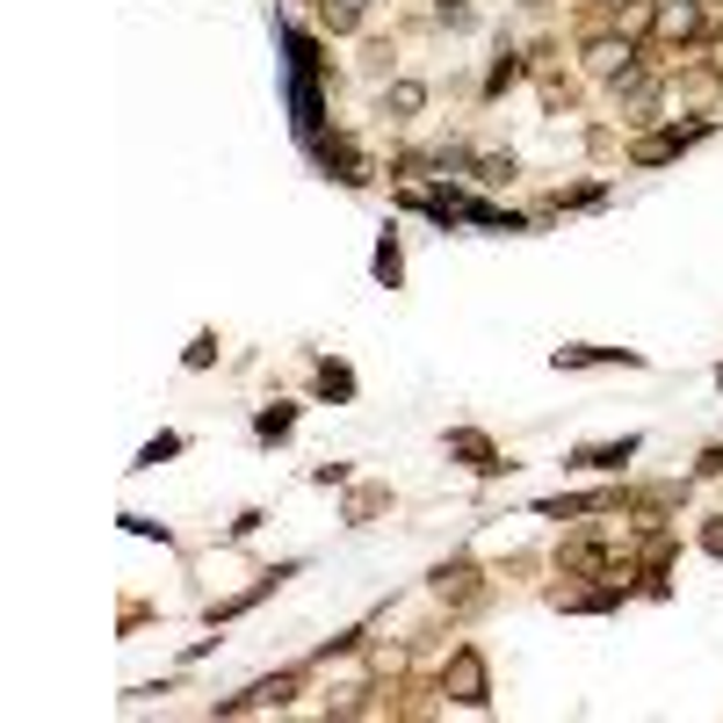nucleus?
Returning a JSON list of instances; mask_svg holds the SVG:
<instances>
[{"instance_id": "obj_6", "label": "nucleus", "mask_w": 723, "mask_h": 723, "mask_svg": "<svg viewBox=\"0 0 723 723\" xmlns=\"http://www.w3.org/2000/svg\"><path fill=\"white\" fill-rule=\"evenodd\" d=\"M290 571H297V565H276V571H260V579L246 586V593H232V601H218V608H210V622H232V615H246V608H260V601H268V593H276L282 579H290Z\"/></svg>"}, {"instance_id": "obj_4", "label": "nucleus", "mask_w": 723, "mask_h": 723, "mask_svg": "<svg viewBox=\"0 0 723 723\" xmlns=\"http://www.w3.org/2000/svg\"><path fill=\"white\" fill-rule=\"evenodd\" d=\"M297 694V672H276V680H254L246 694H232V702H218V716H246V709H282Z\"/></svg>"}, {"instance_id": "obj_2", "label": "nucleus", "mask_w": 723, "mask_h": 723, "mask_svg": "<svg viewBox=\"0 0 723 723\" xmlns=\"http://www.w3.org/2000/svg\"><path fill=\"white\" fill-rule=\"evenodd\" d=\"M442 448H448L464 470H478V478H500V470H507V456L492 448V434H478V427H448Z\"/></svg>"}, {"instance_id": "obj_9", "label": "nucleus", "mask_w": 723, "mask_h": 723, "mask_svg": "<svg viewBox=\"0 0 723 723\" xmlns=\"http://www.w3.org/2000/svg\"><path fill=\"white\" fill-rule=\"evenodd\" d=\"M434 593H442V601H478V565H464V557H456V565H442L434 571Z\"/></svg>"}, {"instance_id": "obj_16", "label": "nucleus", "mask_w": 723, "mask_h": 723, "mask_svg": "<svg viewBox=\"0 0 723 723\" xmlns=\"http://www.w3.org/2000/svg\"><path fill=\"white\" fill-rule=\"evenodd\" d=\"M159 456H181V434H159V442H145V448H138V470H153Z\"/></svg>"}, {"instance_id": "obj_5", "label": "nucleus", "mask_w": 723, "mask_h": 723, "mask_svg": "<svg viewBox=\"0 0 723 723\" xmlns=\"http://www.w3.org/2000/svg\"><path fill=\"white\" fill-rule=\"evenodd\" d=\"M702 138H709V123H688V131H652V138H644L630 159H637V167H658V159L688 153V145H702Z\"/></svg>"}, {"instance_id": "obj_1", "label": "nucleus", "mask_w": 723, "mask_h": 723, "mask_svg": "<svg viewBox=\"0 0 723 723\" xmlns=\"http://www.w3.org/2000/svg\"><path fill=\"white\" fill-rule=\"evenodd\" d=\"M442 694H448V702H464V709H485V702H492L485 658L470 652V644H456V652H448V666H442Z\"/></svg>"}, {"instance_id": "obj_20", "label": "nucleus", "mask_w": 723, "mask_h": 723, "mask_svg": "<svg viewBox=\"0 0 723 723\" xmlns=\"http://www.w3.org/2000/svg\"><path fill=\"white\" fill-rule=\"evenodd\" d=\"M709 58H716V66H723V36H716V44H709Z\"/></svg>"}, {"instance_id": "obj_17", "label": "nucleus", "mask_w": 723, "mask_h": 723, "mask_svg": "<svg viewBox=\"0 0 723 723\" xmlns=\"http://www.w3.org/2000/svg\"><path fill=\"white\" fill-rule=\"evenodd\" d=\"M434 22H442V30H470V8L464 0H434Z\"/></svg>"}, {"instance_id": "obj_11", "label": "nucleus", "mask_w": 723, "mask_h": 723, "mask_svg": "<svg viewBox=\"0 0 723 723\" xmlns=\"http://www.w3.org/2000/svg\"><path fill=\"white\" fill-rule=\"evenodd\" d=\"M290 427H297V405H282V398H276V405H260V420H254L260 442H282Z\"/></svg>"}, {"instance_id": "obj_15", "label": "nucleus", "mask_w": 723, "mask_h": 723, "mask_svg": "<svg viewBox=\"0 0 723 723\" xmlns=\"http://www.w3.org/2000/svg\"><path fill=\"white\" fill-rule=\"evenodd\" d=\"M514 80H521V58H514V52H500V66L485 73V102H492V94H507Z\"/></svg>"}, {"instance_id": "obj_18", "label": "nucleus", "mask_w": 723, "mask_h": 723, "mask_svg": "<svg viewBox=\"0 0 723 723\" xmlns=\"http://www.w3.org/2000/svg\"><path fill=\"white\" fill-rule=\"evenodd\" d=\"M210 355H218V333H196V347H189V369H210Z\"/></svg>"}, {"instance_id": "obj_3", "label": "nucleus", "mask_w": 723, "mask_h": 723, "mask_svg": "<svg viewBox=\"0 0 723 723\" xmlns=\"http://www.w3.org/2000/svg\"><path fill=\"white\" fill-rule=\"evenodd\" d=\"M586 66L601 73V80L637 73V36H593V44H586Z\"/></svg>"}, {"instance_id": "obj_7", "label": "nucleus", "mask_w": 723, "mask_h": 723, "mask_svg": "<svg viewBox=\"0 0 723 723\" xmlns=\"http://www.w3.org/2000/svg\"><path fill=\"white\" fill-rule=\"evenodd\" d=\"M637 434H622V442H593V448H571V464H579V470H622V464H630V456H637Z\"/></svg>"}, {"instance_id": "obj_14", "label": "nucleus", "mask_w": 723, "mask_h": 723, "mask_svg": "<svg viewBox=\"0 0 723 723\" xmlns=\"http://www.w3.org/2000/svg\"><path fill=\"white\" fill-rule=\"evenodd\" d=\"M470 167H478V181H492V189H500V181H514V153H478Z\"/></svg>"}, {"instance_id": "obj_13", "label": "nucleus", "mask_w": 723, "mask_h": 723, "mask_svg": "<svg viewBox=\"0 0 723 723\" xmlns=\"http://www.w3.org/2000/svg\"><path fill=\"white\" fill-rule=\"evenodd\" d=\"M369 268H377V282H391V290H398V276H405V260H398V240H391V232L377 240V260H369Z\"/></svg>"}, {"instance_id": "obj_12", "label": "nucleus", "mask_w": 723, "mask_h": 723, "mask_svg": "<svg viewBox=\"0 0 723 723\" xmlns=\"http://www.w3.org/2000/svg\"><path fill=\"white\" fill-rule=\"evenodd\" d=\"M319 391H326V398H355V369H347V362H319Z\"/></svg>"}, {"instance_id": "obj_8", "label": "nucleus", "mask_w": 723, "mask_h": 723, "mask_svg": "<svg viewBox=\"0 0 723 723\" xmlns=\"http://www.w3.org/2000/svg\"><path fill=\"white\" fill-rule=\"evenodd\" d=\"M593 362H622V369H644L637 347H557V369H593Z\"/></svg>"}, {"instance_id": "obj_19", "label": "nucleus", "mask_w": 723, "mask_h": 723, "mask_svg": "<svg viewBox=\"0 0 723 723\" xmlns=\"http://www.w3.org/2000/svg\"><path fill=\"white\" fill-rule=\"evenodd\" d=\"M702 550H709V557H723V521H709V529H702Z\"/></svg>"}, {"instance_id": "obj_10", "label": "nucleus", "mask_w": 723, "mask_h": 723, "mask_svg": "<svg viewBox=\"0 0 723 723\" xmlns=\"http://www.w3.org/2000/svg\"><path fill=\"white\" fill-rule=\"evenodd\" d=\"M420 109H427V87H420V80H391V87H383V116L405 123V116H420Z\"/></svg>"}]
</instances>
